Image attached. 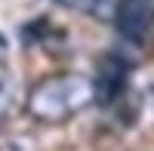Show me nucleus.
Masks as SVG:
<instances>
[{
	"label": "nucleus",
	"mask_w": 154,
	"mask_h": 151,
	"mask_svg": "<svg viewBox=\"0 0 154 151\" xmlns=\"http://www.w3.org/2000/svg\"><path fill=\"white\" fill-rule=\"evenodd\" d=\"M96 105V83L83 71H56L40 77L25 96V114L37 123L59 127Z\"/></svg>",
	"instance_id": "obj_1"
},
{
	"label": "nucleus",
	"mask_w": 154,
	"mask_h": 151,
	"mask_svg": "<svg viewBox=\"0 0 154 151\" xmlns=\"http://www.w3.org/2000/svg\"><path fill=\"white\" fill-rule=\"evenodd\" d=\"M130 59L123 53H108L99 62V74L93 77L96 83V102L99 105H114L126 99V80H130Z\"/></svg>",
	"instance_id": "obj_2"
},
{
	"label": "nucleus",
	"mask_w": 154,
	"mask_h": 151,
	"mask_svg": "<svg viewBox=\"0 0 154 151\" xmlns=\"http://www.w3.org/2000/svg\"><path fill=\"white\" fill-rule=\"evenodd\" d=\"M111 22L126 43H142L154 31V0H120Z\"/></svg>",
	"instance_id": "obj_3"
},
{
	"label": "nucleus",
	"mask_w": 154,
	"mask_h": 151,
	"mask_svg": "<svg viewBox=\"0 0 154 151\" xmlns=\"http://www.w3.org/2000/svg\"><path fill=\"white\" fill-rule=\"evenodd\" d=\"M59 6H68L74 12H83L89 19H99V22H111L114 19V9H117L120 0H56Z\"/></svg>",
	"instance_id": "obj_4"
},
{
	"label": "nucleus",
	"mask_w": 154,
	"mask_h": 151,
	"mask_svg": "<svg viewBox=\"0 0 154 151\" xmlns=\"http://www.w3.org/2000/svg\"><path fill=\"white\" fill-rule=\"evenodd\" d=\"M0 151H40V142L28 130H3L0 127Z\"/></svg>",
	"instance_id": "obj_5"
},
{
	"label": "nucleus",
	"mask_w": 154,
	"mask_h": 151,
	"mask_svg": "<svg viewBox=\"0 0 154 151\" xmlns=\"http://www.w3.org/2000/svg\"><path fill=\"white\" fill-rule=\"evenodd\" d=\"M12 102H16V77H12V71L0 62V127H3Z\"/></svg>",
	"instance_id": "obj_6"
}]
</instances>
